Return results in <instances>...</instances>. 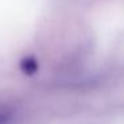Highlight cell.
<instances>
[{"instance_id":"cell-1","label":"cell","mask_w":124,"mask_h":124,"mask_svg":"<svg viewBox=\"0 0 124 124\" xmlns=\"http://www.w3.org/2000/svg\"><path fill=\"white\" fill-rule=\"evenodd\" d=\"M19 67H20V71H22L24 75L31 76V75H33V73L38 72L39 63L33 56H25V57H23V59L20 60Z\"/></svg>"},{"instance_id":"cell-2","label":"cell","mask_w":124,"mask_h":124,"mask_svg":"<svg viewBox=\"0 0 124 124\" xmlns=\"http://www.w3.org/2000/svg\"><path fill=\"white\" fill-rule=\"evenodd\" d=\"M14 117L11 111L8 109H0V124H9Z\"/></svg>"}]
</instances>
